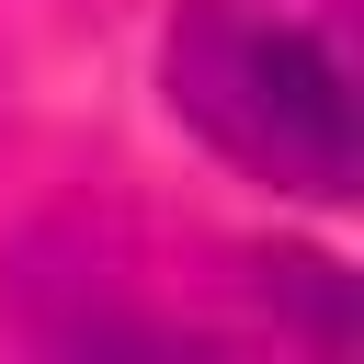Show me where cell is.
Returning a JSON list of instances; mask_svg holds the SVG:
<instances>
[{
    "label": "cell",
    "mask_w": 364,
    "mask_h": 364,
    "mask_svg": "<svg viewBox=\"0 0 364 364\" xmlns=\"http://www.w3.org/2000/svg\"><path fill=\"white\" fill-rule=\"evenodd\" d=\"M171 114L296 205H353V0H182L159 34Z\"/></svg>",
    "instance_id": "obj_1"
}]
</instances>
